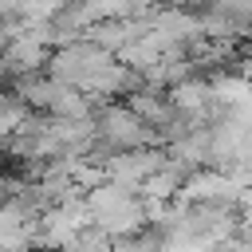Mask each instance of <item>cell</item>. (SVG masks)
<instances>
[{
	"instance_id": "obj_1",
	"label": "cell",
	"mask_w": 252,
	"mask_h": 252,
	"mask_svg": "<svg viewBox=\"0 0 252 252\" xmlns=\"http://www.w3.org/2000/svg\"><path fill=\"white\" fill-rule=\"evenodd\" d=\"M83 213H87V224L94 232H102L106 240H126L134 232H142L150 224V213H146V201L114 181H94L83 189Z\"/></svg>"
}]
</instances>
